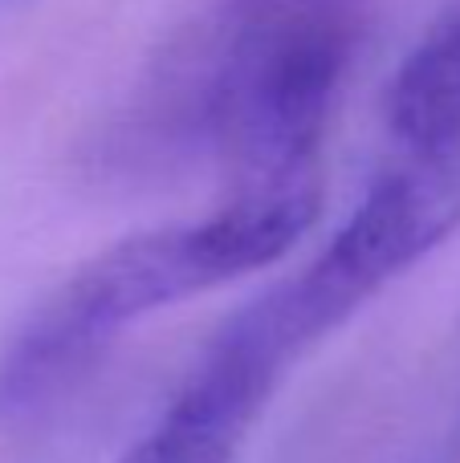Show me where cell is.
I'll list each match as a JSON object with an SVG mask.
<instances>
[{"instance_id":"cell-1","label":"cell","mask_w":460,"mask_h":463,"mask_svg":"<svg viewBox=\"0 0 460 463\" xmlns=\"http://www.w3.org/2000/svg\"><path fill=\"white\" fill-rule=\"evenodd\" d=\"M322 212V167L236 184L212 216L127 236L49 293L0 350V423L78 391L119 329L282 260Z\"/></svg>"},{"instance_id":"cell-2","label":"cell","mask_w":460,"mask_h":463,"mask_svg":"<svg viewBox=\"0 0 460 463\" xmlns=\"http://www.w3.org/2000/svg\"><path fill=\"white\" fill-rule=\"evenodd\" d=\"M355 53V0H216L168 65V102L236 184L322 167Z\"/></svg>"},{"instance_id":"cell-3","label":"cell","mask_w":460,"mask_h":463,"mask_svg":"<svg viewBox=\"0 0 460 463\" xmlns=\"http://www.w3.org/2000/svg\"><path fill=\"white\" fill-rule=\"evenodd\" d=\"M460 228V143L404 151L371 179L331 244L298 272L244 305L249 321L298 362L355 317L375 293L436 252Z\"/></svg>"},{"instance_id":"cell-4","label":"cell","mask_w":460,"mask_h":463,"mask_svg":"<svg viewBox=\"0 0 460 463\" xmlns=\"http://www.w3.org/2000/svg\"><path fill=\"white\" fill-rule=\"evenodd\" d=\"M285 366L290 362L236 313L155 427L119 463H241Z\"/></svg>"},{"instance_id":"cell-5","label":"cell","mask_w":460,"mask_h":463,"mask_svg":"<svg viewBox=\"0 0 460 463\" xmlns=\"http://www.w3.org/2000/svg\"><path fill=\"white\" fill-rule=\"evenodd\" d=\"M388 127L404 151L460 143V0L399 61L388 86Z\"/></svg>"}]
</instances>
